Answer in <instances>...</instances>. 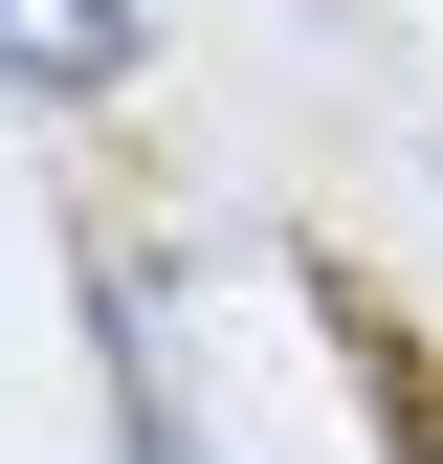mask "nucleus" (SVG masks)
<instances>
[{
    "label": "nucleus",
    "instance_id": "nucleus-1",
    "mask_svg": "<svg viewBox=\"0 0 443 464\" xmlns=\"http://www.w3.org/2000/svg\"><path fill=\"white\" fill-rule=\"evenodd\" d=\"M0 67L23 89H111L133 67V0H0Z\"/></svg>",
    "mask_w": 443,
    "mask_h": 464
},
{
    "label": "nucleus",
    "instance_id": "nucleus-2",
    "mask_svg": "<svg viewBox=\"0 0 443 464\" xmlns=\"http://www.w3.org/2000/svg\"><path fill=\"white\" fill-rule=\"evenodd\" d=\"M111 464H200V442H178V420H155V398H133V442H111Z\"/></svg>",
    "mask_w": 443,
    "mask_h": 464
}]
</instances>
